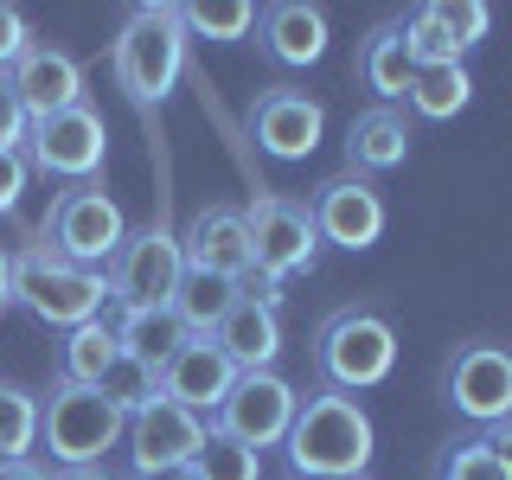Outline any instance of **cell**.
Here are the masks:
<instances>
[{
	"label": "cell",
	"mask_w": 512,
	"mask_h": 480,
	"mask_svg": "<svg viewBox=\"0 0 512 480\" xmlns=\"http://www.w3.org/2000/svg\"><path fill=\"white\" fill-rule=\"evenodd\" d=\"M282 448L295 480H359L372 461V416L359 410V397L320 384L314 397H301Z\"/></svg>",
	"instance_id": "cell-1"
},
{
	"label": "cell",
	"mask_w": 512,
	"mask_h": 480,
	"mask_svg": "<svg viewBox=\"0 0 512 480\" xmlns=\"http://www.w3.org/2000/svg\"><path fill=\"white\" fill-rule=\"evenodd\" d=\"M109 71H116V84L128 90V103H141V109L160 103L186 71V20H180V7L141 0V7L122 20L116 45H109Z\"/></svg>",
	"instance_id": "cell-2"
},
{
	"label": "cell",
	"mask_w": 512,
	"mask_h": 480,
	"mask_svg": "<svg viewBox=\"0 0 512 480\" xmlns=\"http://www.w3.org/2000/svg\"><path fill=\"white\" fill-rule=\"evenodd\" d=\"M13 301L32 308L45 327L71 333L84 320H103V301H109V276L103 269H84V263H64V256L45 244H26L13 256Z\"/></svg>",
	"instance_id": "cell-3"
},
{
	"label": "cell",
	"mask_w": 512,
	"mask_h": 480,
	"mask_svg": "<svg viewBox=\"0 0 512 480\" xmlns=\"http://www.w3.org/2000/svg\"><path fill=\"white\" fill-rule=\"evenodd\" d=\"M128 416L90 384H52V397L39 404V448L64 468H103L109 448H122Z\"/></svg>",
	"instance_id": "cell-4"
},
{
	"label": "cell",
	"mask_w": 512,
	"mask_h": 480,
	"mask_svg": "<svg viewBox=\"0 0 512 480\" xmlns=\"http://www.w3.org/2000/svg\"><path fill=\"white\" fill-rule=\"evenodd\" d=\"M314 365L327 391H372L397 365V327L372 308H333L314 333Z\"/></svg>",
	"instance_id": "cell-5"
},
{
	"label": "cell",
	"mask_w": 512,
	"mask_h": 480,
	"mask_svg": "<svg viewBox=\"0 0 512 480\" xmlns=\"http://www.w3.org/2000/svg\"><path fill=\"white\" fill-rule=\"evenodd\" d=\"M109 301L122 314H141V308H173V288L186 276V250L167 224H141V231L122 237V250L109 256Z\"/></svg>",
	"instance_id": "cell-6"
},
{
	"label": "cell",
	"mask_w": 512,
	"mask_h": 480,
	"mask_svg": "<svg viewBox=\"0 0 512 480\" xmlns=\"http://www.w3.org/2000/svg\"><path fill=\"white\" fill-rule=\"evenodd\" d=\"M128 224H122V205L109 199L96 180L84 186H64L52 199V218H45V244H52L64 263H84V269H109V256L122 250Z\"/></svg>",
	"instance_id": "cell-7"
},
{
	"label": "cell",
	"mask_w": 512,
	"mask_h": 480,
	"mask_svg": "<svg viewBox=\"0 0 512 480\" xmlns=\"http://www.w3.org/2000/svg\"><path fill=\"white\" fill-rule=\"evenodd\" d=\"M103 154H109V128H103V116H96L90 103L26 122V167H32V173H45V180H71V186H84V180H96Z\"/></svg>",
	"instance_id": "cell-8"
},
{
	"label": "cell",
	"mask_w": 512,
	"mask_h": 480,
	"mask_svg": "<svg viewBox=\"0 0 512 480\" xmlns=\"http://www.w3.org/2000/svg\"><path fill=\"white\" fill-rule=\"evenodd\" d=\"M295 410H301V391H295L282 372H237L231 397H224L218 416H212V429L263 455V448H282V442H288Z\"/></svg>",
	"instance_id": "cell-9"
},
{
	"label": "cell",
	"mask_w": 512,
	"mask_h": 480,
	"mask_svg": "<svg viewBox=\"0 0 512 480\" xmlns=\"http://www.w3.org/2000/svg\"><path fill=\"white\" fill-rule=\"evenodd\" d=\"M442 397L480 429L506 423L512 416V346H493V340L455 346L442 365Z\"/></svg>",
	"instance_id": "cell-10"
},
{
	"label": "cell",
	"mask_w": 512,
	"mask_h": 480,
	"mask_svg": "<svg viewBox=\"0 0 512 480\" xmlns=\"http://www.w3.org/2000/svg\"><path fill=\"white\" fill-rule=\"evenodd\" d=\"M244 231H250V269H263V276H276V282L314 269V256H320V231H314L308 205L282 199V192H269V199L250 205Z\"/></svg>",
	"instance_id": "cell-11"
},
{
	"label": "cell",
	"mask_w": 512,
	"mask_h": 480,
	"mask_svg": "<svg viewBox=\"0 0 512 480\" xmlns=\"http://www.w3.org/2000/svg\"><path fill=\"white\" fill-rule=\"evenodd\" d=\"M308 218H314V231L327 237V244H340V250H372L384 237V199H378L372 180H359V173L320 180L314 199H308Z\"/></svg>",
	"instance_id": "cell-12"
},
{
	"label": "cell",
	"mask_w": 512,
	"mask_h": 480,
	"mask_svg": "<svg viewBox=\"0 0 512 480\" xmlns=\"http://www.w3.org/2000/svg\"><path fill=\"white\" fill-rule=\"evenodd\" d=\"M205 436H212V423L205 416L180 410L173 397H154L148 410L128 416V461H135V474H154V468H186L192 455L205 448Z\"/></svg>",
	"instance_id": "cell-13"
},
{
	"label": "cell",
	"mask_w": 512,
	"mask_h": 480,
	"mask_svg": "<svg viewBox=\"0 0 512 480\" xmlns=\"http://www.w3.org/2000/svg\"><path fill=\"white\" fill-rule=\"evenodd\" d=\"M320 128H327V109L301 90H263L250 103V135L269 160H308L320 148Z\"/></svg>",
	"instance_id": "cell-14"
},
{
	"label": "cell",
	"mask_w": 512,
	"mask_h": 480,
	"mask_svg": "<svg viewBox=\"0 0 512 480\" xmlns=\"http://www.w3.org/2000/svg\"><path fill=\"white\" fill-rule=\"evenodd\" d=\"M487 20H493V13L480 7V0H429V7L404 13L397 26H404L416 64H461V52L480 45Z\"/></svg>",
	"instance_id": "cell-15"
},
{
	"label": "cell",
	"mask_w": 512,
	"mask_h": 480,
	"mask_svg": "<svg viewBox=\"0 0 512 480\" xmlns=\"http://www.w3.org/2000/svg\"><path fill=\"white\" fill-rule=\"evenodd\" d=\"M231 384H237V365L218 352V340H186L160 365V397H173V404L192 410V416H218V404L231 397Z\"/></svg>",
	"instance_id": "cell-16"
},
{
	"label": "cell",
	"mask_w": 512,
	"mask_h": 480,
	"mask_svg": "<svg viewBox=\"0 0 512 480\" xmlns=\"http://www.w3.org/2000/svg\"><path fill=\"white\" fill-rule=\"evenodd\" d=\"M7 77H13V90H20L26 122L58 116V109H77V103H84V64H77L71 52H58V45H39V39H32V52L13 64Z\"/></svg>",
	"instance_id": "cell-17"
},
{
	"label": "cell",
	"mask_w": 512,
	"mask_h": 480,
	"mask_svg": "<svg viewBox=\"0 0 512 480\" xmlns=\"http://www.w3.org/2000/svg\"><path fill=\"white\" fill-rule=\"evenodd\" d=\"M256 39H263V58L301 71V64L327 58V13L308 7V0H276V7L256 13Z\"/></svg>",
	"instance_id": "cell-18"
},
{
	"label": "cell",
	"mask_w": 512,
	"mask_h": 480,
	"mask_svg": "<svg viewBox=\"0 0 512 480\" xmlns=\"http://www.w3.org/2000/svg\"><path fill=\"white\" fill-rule=\"evenodd\" d=\"M186 269H212V276H244L250 269V231L237 205H205L180 237Z\"/></svg>",
	"instance_id": "cell-19"
},
{
	"label": "cell",
	"mask_w": 512,
	"mask_h": 480,
	"mask_svg": "<svg viewBox=\"0 0 512 480\" xmlns=\"http://www.w3.org/2000/svg\"><path fill=\"white\" fill-rule=\"evenodd\" d=\"M346 160H352V173H391V167H404L410 160V116L397 103H372V109H359L346 128Z\"/></svg>",
	"instance_id": "cell-20"
},
{
	"label": "cell",
	"mask_w": 512,
	"mask_h": 480,
	"mask_svg": "<svg viewBox=\"0 0 512 480\" xmlns=\"http://www.w3.org/2000/svg\"><path fill=\"white\" fill-rule=\"evenodd\" d=\"M212 340H218V352L237 365V372H276V359H282V314L237 295V308L218 320Z\"/></svg>",
	"instance_id": "cell-21"
},
{
	"label": "cell",
	"mask_w": 512,
	"mask_h": 480,
	"mask_svg": "<svg viewBox=\"0 0 512 480\" xmlns=\"http://www.w3.org/2000/svg\"><path fill=\"white\" fill-rule=\"evenodd\" d=\"M359 77H365V90L384 96V103L410 96L416 58H410V39H404V26H397V20H384V26L365 32V45H359Z\"/></svg>",
	"instance_id": "cell-22"
},
{
	"label": "cell",
	"mask_w": 512,
	"mask_h": 480,
	"mask_svg": "<svg viewBox=\"0 0 512 480\" xmlns=\"http://www.w3.org/2000/svg\"><path fill=\"white\" fill-rule=\"evenodd\" d=\"M237 276H212V269H186L180 288H173V314H180V327L192 333V340H212L218 320L237 308Z\"/></svg>",
	"instance_id": "cell-23"
},
{
	"label": "cell",
	"mask_w": 512,
	"mask_h": 480,
	"mask_svg": "<svg viewBox=\"0 0 512 480\" xmlns=\"http://www.w3.org/2000/svg\"><path fill=\"white\" fill-rule=\"evenodd\" d=\"M186 340H192V333L180 327V314H173V308H141V314H122L116 320V346L128 352V359H141L148 372H160V365H167Z\"/></svg>",
	"instance_id": "cell-24"
},
{
	"label": "cell",
	"mask_w": 512,
	"mask_h": 480,
	"mask_svg": "<svg viewBox=\"0 0 512 480\" xmlns=\"http://www.w3.org/2000/svg\"><path fill=\"white\" fill-rule=\"evenodd\" d=\"M116 359H122L116 327H109V320H84V327H71L64 346H58V384H90L96 391Z\"/></svg>",
	"instance_id": "cell-25"
},
{
	"label": "cell",
	"mask_w": 512,
	"mask_h": 480,
	"mask_svg": "<svg viewBox=\"0 0 512 480\" xmlns=\"http://www.w3.org/2000/svg\"><path fill=\"white\" fill-rule=\"evenodd\" d=\"M468 96H474L468 64H416V77H410V116L448 122V116L468 109Z\"/></svg>",
	"instance_id": "cell-26"
},
{
	"label": "cell",
	"mask_w": 512,
	"mask_h": 480,
	"mask_svg": "<svg viewBox=\"0 0 512 480\" xmlns=\"http://www.w3.org/2000/svg\"><path fill=\"white\" fill-rule=\"evenodd\" d=\"M39 448V397L0 384V461H26Z\"/></svg>",
	"instance_id": "cell-27"
},
{
	"label": "cell",
	"mask_w": 512,
	"mask_h": 480,
	"mask_svg": "<svg viewBox=\"0 0 512 480\" xmlns=\"http://www.w3.org/2000/svg\"><path fill=\"white\" fill-rule=\"evenodd\" d=\"M186 20V39L199 32V39H244V32L256 26V7L250 0H192V7H180Z\"/></svg>",
	"instance_id": "cell-28"
},
{
	"label": "cell",
	"mask_w": 512,
	"mask_h": 480,
	"mask_svg": "<svg viewBox=\"0 0 512 480\" xmlns=\"http://www.w3.org/2000/svg\"><path fill=\"white\" fill-rule=\"evenodd\" d=\"M96 391H103L122 416H135V410H148L154 397H160V372H148L141 359H128V352H122V359L103 372V384H96Z\"/></svg>",
	"instance_id": "cell-29"
},
{
	"label": "cell",
	"mask_w": 512,
	"mask_h": 480,
	"mask_svg": "<svg viewBox=\"0 0 512 480\" xmlns=\"http://www.w3.org/2000/svg\"><path fill=\"white\" fill-rule=\"evenodd\" d=\"M192 474L199 480H256V448L244 442H231V436H205V448L192 455Z\"/></svg>",
	"instance_id": "cell-30"
},
{
	"label": "cell",
	"mask_w": 512,
	"mask_h": 480,
	"mask_svg": "<svg viewBox=\"0 0 512 480\" xmlns=\"http://www.w3.org/2000/svg\"><path fill=\"white\" fill-rule=\"evenodd\" d=\"M436 480H512V468L487 448V436H468L436 461Z\"/></svg>",
	"instance_id": "cell-31"
},
{
	"label": "cell",
	"mask_w": 512,
	"mask_h": 480,
	"mask_svg": "<svg viewBox=\"0 0 512 480\" xmlns=\"http://www.w3.org/2000/svg\"><path fill=\"white\" fill-rule=\"evenodd\" d=\"M20 148H26V109H20L13 77L0 71V154H20Z\"/></svg>",
	"instance_id": "cell-32"
},
{
	"label": "cell",
	"mask_w": 512,
	"mask_h": 480,
	"mask_svg": "<svg viewBox=\"0 0 512 480\" xmlns=\"http://www.w3.org/2000/svg\"><path fill=\"white\" fill-rule=\"evenodd\" d=\"M26 52H32V26H26V13L0 0V71H13V64H20Z\"/></svg>",
	"instance_id": "cell-33"
},
{
	"label": "cell",
	"mask_w": 512,
	"mask_h": 480,
	"mask_svg": "<svg viewBox=\"0 0 512 480\" xmlns=\"http://www.w3.org/2000/svg\"><path fill=\"white\" fill-rule=\"evenodd\" d=\"M26 180H32V167H26V148H20V154H0V218H7V212H20V199H26Z\"/></svg>",
	"instance_id": "cell-34"
},
{
	"label": "cell",
	"mask_w": 512,
	"mask_h": 480,
	"mask_svg": "<svg viewBox=\"0 0 512 480\" xmlns=\"http://www.w3.org/2000/svg\"><path fill=\"white\" fill-rule=\"evenodd\" d=\"M0 480H58V474L45 468V461L26 455V461H0Z\"/></svg>",
	"instance_id": "cell-35"
},
{
	"label": "cell",
	"mask_w": 512,
	"mask_h": 480,
	"mask_svg": "<svg viewBox=\"0 0 512 480\" xmlns=\"http://www.w3.org/2000/svg\"><path fill=\"white\" fill-rule=\"evenodd\" d=\"M480 436H487V448L512 468V416H506V423H493V429H480Z\"/></svg>",
	"instance_id": "cell-36"
},
{
	"label": "cell",
	"mask_w": 512,
	"mask_h": 480,
	"mask_svg": "<svg viewBox=\"0 0 512 480\" xmlns=\"http://www.w3.org/2000/svg\"><path fill=\"white\" fill-rule=\"evenodd\" d=\"M7 301H13V250L0 244V308H7Z\"/></svg>",
	"instance_id": "cell-37"
},
{
	"label": "cell",
	"mask_w": 512,
	"mask_h": 480,
	"mask_svg": "<svg viewBox=\"0 0 512 480\" xmlns=\"http://www.w3.org/2000/svg\"><path fill=\"white\" fill-rule=\"evenodd\" d=\"M135 480H199V474H192V461H186V468H154V474H135Z\"/></svg>",
	"instance_id": "cell-38"
},
{
	"label": "cell",
	"mask_w": 512,
	"mask_h": 480,
	"mask_svg": "<svg viewBox=\"0 0 512 480\" xmlns=\"http://www.w3.org/2000/svg\"><path fill=\"white\" fill-rule=\"evenodd\" d=\"M58 480H116V474H109V468H64Z\"/></svg>",
	"instance_id": "cell-39"
},
{
	"label": "cell",
	"mask_w": 512,
	"mask_h": 480,
	"mask_svg": "<svg viewBox=\"0 0 512 480\" xmlns=\"http://www.w3.org/2000/svg\"><path fill=\"white\" fill-rule=\"evenodd\" d=\"M288 480H295V474H288Z\"/></svg>",
	"instance_id": "cell-40"
},
{
	"label": "cell",
	"mask_w": 512,
	"mask_h": 480,
	"mask_svg": "<svg viewBox=\"0 0 512 480\" xmlns=\"http://www.w3.org/2000/svg\"><path fill=\"white\" fill-rule=\"evenodd\" d=\"M359 480H365V474H359Z\"/></svg>",
	"instance_id": "cell-41"
}]
</instances>
